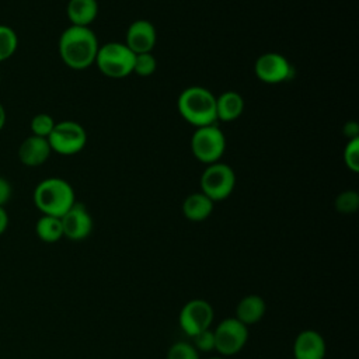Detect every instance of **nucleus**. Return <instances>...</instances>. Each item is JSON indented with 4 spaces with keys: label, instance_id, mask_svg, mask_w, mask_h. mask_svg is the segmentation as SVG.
Returning a JSON list of instances; mask_svg holds the SVG:
<instances>
[{
    "label": "nucleus",
    "instance_id": "obj_1",
    "mask_svg": "<svg viewBox=\"0 0 359 359\" xmlns=\"http://www.w3.org/2000/svg\"><path fill=\"white\" fill-rule=\"evenodd\" d=\"M98 39L90 27H67L57 43L62 62L73 70H84L95 63Z\"/></svg>",
    "mask_w": 359,
    "mask_h": 359
},
{
    "label": "nucleus",
    "instance_id": "obj_2",
    "mask_svg": "<svg viewBox=\"0 0 359 359\" xmlns=\"http://www.w3.org/2000/svg\"><path fill=\"white\" fill-rule=\"evenodd\" d=\"M177 108L184 121L195 128L215 125L216 95L202 86H191L181 91L177 100Z\"/></svg>",
    "mask_w": 359,
    "mask_h": 359
},
{
    "label": "nucleus",
    "instance_id": "obj_3",
    "mask_svg": "<svg viewBox=\"0 0 359 359\" xmlns=\"http://www.w3.org/2000/svg\"><path fill=\"white\" fill-rule=\"evenodd\" d=\"M34 203L42 215L62 217L76 202L73 187L63 178H45L34 189Z\"/></svg>",
    "mask_w": 359,
    "mask_h": 359
},
{
    "label": "nucleus",
    "instance_id": "obj_4",
    "mask_svg": "<svg viewBox=\"0 0 359 359\" xmlns=\"http://www.w3.org/2000/svg\"><path fill=\"white\" fill-rule=\"evenodd\" d=\"M135 53L123 42H107L98 48L95 66L109 79H123L133 73Z\"/></svg>",
    "mask_w": 359,
    "mask_h": 359
},
{
    "label": "nucleus",
    "instance_id": "obj_5",
    "mask_svg": "<svg viewBox=\"0 0 359 359\" xmlns=\"http://www.w3.org/2000/svg\"><path fill=\"white\" fill-rule=\"evenodd\" d=\"M226 150V136L216 125L196 128L191 137V151L203 164L220 161Z\"/></svg>",
    "mask_w": 359,
    "mask_h": 359
},
{
    "label": "nucleus",
    "instance_id": "obj_6",
    "mask_svg": "<svg viewBox=\"0 0 359 359\" xmlns=\"http://www.w3.org/2000/svg\"><path fill=\"white\" fill-rule=\"evenodd\" d=\"M236 187V172L226 163L208 164L201 175V192L210 201L220 202L227 199Z\"/></svg>",
    "mask_w": 359,
    "mask_h": 359
},
{
    "label": "nucleus",
    "instance_id": "obj_7",
    "mask_svg": "<svg viewBox=\"0 0 359 359\" xmlns=\"http://www.w3.org/2000/svg\"><path fill=\"white\" fill-rule=\"evenodd\" d=\"M48 142L52 151L60 156H73L84 149L87 132L76 121H60L55 123Z\"/></svg>",
    "mask_w": 359,
    "mask_h": 359
},
{
    "label": "nucleus",
    "instance_id": "obj_8",
    "mask_svg": "<svg viewBox=\"0 0 359 359\" xmlns=\"http://www.w3.org/2000/svg\"><path fill=\"white\" fill-rule=\"evenodd\" d=\"M215 351L222 356H233L238 353L248 341V327L236 317L222 320L213 330Z\"/></svg>",
    "mask_w": 359,
    "mask_h": 359
},
{
    "label": "nucleus",
    "instance_id": "obj_9",
    "mask_svg": "<svg viewBox=\"0 0 359 359\" xmlns=\"http://www.w3.org/2000/svg\"><path fill=\"white\" fill-rule=\"evenodd\" d=\"M215 318V310L212 304L205 299H192L187 302L178 316L181 330L194 337L212 327Z\"/></svg>",
    "mask_w": 359,
    "mask_h": 359
},
{
    "label": "nucleus",
    "instance_id": "obj_10",
    "mask_svg": "<svg viewBox=\"0 0 359 359\" xmlns=\"http://www.w3.org/2000/svg\"><path fill=\"white\" fill-rule=\"evenodd\" d=\"M255 76L266 84H279L289 80L293 67L289 60L278 52H265L254 63Z\"/></svg>",
    "mask_w": 359,
    "mask_h": 359
},
{
    "label": "nucleus",
    "instance_id": "obj_11",
    "mask_svg": "<svg viewBox=\"0 0 359 359\" xmlns=\"http://www.w3.org/2000/svg\"><path fill=\"white\" fill-rule=\"evenodd\" d=\"M60 222L63 237L72 241H81L93 231V217L86 205L80 202H74V205L60 217Z\"/></svg>",
    "mask_w": 359,
    "mask_h": 359
},
{
    "label": "nucleus",
    "instance_id": "obj_12",
    "mask_svg": "<svg viewBox=\"0 0 359 359\" xmlns=\"http://www.w3.org/2000/svg\"><path fill=\"white\" fill-rule=\"evenodd\" d=\"M126 41L123 42L135 55L151 52L157 42V31L147 20L133 21L126 31Z\"/></svg>",
    "mask_w": 359,
    "mask_h": 359
},
{
    "label": "nucleus",
    "instance_id": "obj_13",
    "mask_svg": "<svg viewBox=\"0 0 359 359\" xmlns=\"http://www.w3.org/2000/svg\"><path fill=\"white\" fill-rule=\"evenodd\" d=\"M327 345L324 337L316 330L300 331L293 342L294 359H325Z\"/></svg>",
    "mask_w": 359,
    "mask_h": 359
},
{
    "label": "nucleus",
    "instance_id": "obj_14",
    "mask_svg": "<svg viewBox=\"0 0 359 359\" xmlns=\"http://www.w3.org/2000/svg\"><path fill=\"white\" fill-rule=\"evenodd\" d=\"M52 149L48 139L31 135L25 137L18 147V160L27 167H39L49 158Z\"/></svg>",
    "mask_w": 359,
    "mask_h": 359
},
{
    "label": "nucleus",
    "instance_id": "obj_15",
    "mask_svg": "<svg viewBox=\"0 0 359 359\" xmlns=\"http://www.w3.org/2000/svg\"><path fill=\"white\" fill-rule=\"evenodd\" d=\"M266 311L265 300L258 294L244 296L236 307V318L244 325H252L262 320Z\"/></svg>",
    "mask_w": 359,
    "mask_h": 359
},
{
    "label": "nucleus",
    "instance_id": "obj_16",
    "mask_svg": "<svg viewBox=\"0 0 359 359\" xmlns=\"http://www.w3.org/2000/svg\"><path fill=\"white\" fill-rule=\"evenodd\" d=\"M66 14L70 25L90 27L98 14L97 0H69Z\"/></svg>",
    "mask_w": 359,
    "mask_h": 359
},
{
    "label": "nucleus",
    "instance_id": "obj_17",
    "mask_svg": "<svg viewBox=\"0 0 359 359\" xmlns=\"http://www.w3.org/2000/svg\"><path fill=\"white\" fill-rule=\"evenodd\" d=\"M244 111V100L237 91H224L216 97V118L222 122H233Z\"/></svg>",
    "mask_w": 359,
    "mask_h": 359
},
{
    "label": "nucleus",
    "instance_id": "obj_18",
    "mask_svg": "<svg viewBox=\"0 0 359 359\" xmlns=\"http://www.w3.org/2000/svg\"><path fill=\"white\" fill-rule=\"evenodd\" d=\"M215 202L210 201L205 194L194 192L189 194L182 202V213L191 222H203L213 212Z\"/></svg>",
    "mask_w": 359,
    "mask_h": 359
},
{
    "label": "nucleus",
    "instance_id": "obj_19",
    "mask_svg": "<svg viewBox=\"0 0 359 359\" xmlns=\"http://www.w3.org/2000/svg\"><path fill=\"white\" fill-rule=\"evenodd\" d=\"M35 233L39 240L45 243H56L63 237V227L60 217L42 215L36 224H35Z\"/></svg>",
    "mask_w": 359,
    "mask_h": 359
},
{
    "label": "nucleus",
    "instance_id": "obj_20",
    "mask_svg": "<svg viewBox=\"0 0 359 359\" xmlns=\"http://www.w3.org/2000/svg\"><path fill=\"white\" fill-rule=\"evenodd\" d=\"M18 48V36L15 31L4 24H0V62L10 59Z\"/></svg>",
    "mask_w": 359,
    "mask_h": 359
},
{
    "label": "nucleus",
    "instance_id": "obj_21",
    "mask_svg": "<svg viewBox=\"0 0 359 359\" xmlns=\"http://www.w3.org/2000/svg\"><path fill=\"white\" fill-rule=\"evenodd\" d=\"M157 69V59L151 52L136 53L133 60V73L140 77L151 76Z\"/></svg>",
    "mask_w": 359,
    "mask_h": 359
},
{
    "label": "nucleus",
    "instance_id": "obj_22",
    "mask_svg": "<svg viewBox=\"0 0 359 359\" xmlns=\"http://www.w3.org/2000/svg\"><path fill=\"white\" fill-rule=\"evenodd\" d=\"M55 123L56 122H55L52 115L41 112V114H36V115L32 116V119L29 122V128H31L32 135L48 139V136L50 135Z\"/></svg>",
    "mask_w": 359,
    "mask_h": 359
},
{
    "label": "nucleus",
    "instance_id": "obj_23",
    "mask_svg": "<svg viewBox=\"0 0 359 359\" xmlns=\"http://www.w3.org/2000/svg\"><path fill=\"white\" fill-rule=\"evenodd\" d=\"M334 205H335V209L342 215L355 213L359 208V194L352 189L344 191L335 198Z\"/></svg>",
    "mask_w": 359,
    "mask_h": 359
},
{
    "label": "nucleus",
    "instance_id": "obj_24",
    "mask_svg": "<svg viewBox=\"0 0 359 359\" xmlns=\"http://www.w3.org/2000/svg\"><path fill=\"white\" fill-rule=\"evenodd\" d=\"M167 359H199V352L192 344L185 341H178L168 348Z\"/></svg>",
    "mask_w": 359,
    "mask_h": 359
},
{
    "label": "nucleus",
    "instance_id": "obj_25",
    "mask_svg": "<svg viewBox=\"0 0 359 359\" xmlns=\"http://www.w3.org/2000/svg\"><path fill=\"white\" fill-rule=\"evenodd\" d=\"M344 163L352 172L359 171V137L348 140L344 149Z\"/></svg>",
    "mask_w": 359,
    "mask_h": 359
},
{
    "label": "nucleus",
    "instance_id": "obj_26",
    "mask_svg": "<svg viewBox=\"0 0 359 359\" xmlns=\"http://www.w3.org/2000/svg\"><path fill=\"white\" fill-rule=\"evenodd\" d=\"M192 338V345L198 352H210L215 349V337H213V330H205Z\"/></svg>",
    "mask_w": 359,
    "mask_h": 359
},
{
    "label": "nucleus",
    "instance_id": "obj_27",
    "mask_svg": "<svg viewBox=\"0 0 359 359\" xmlns=\"http://www.w3.org/2000/svg\"><path fill=\"white\" fill-rule=\"evenodd\" d=\"M11 192H13V189H11L10 182L6 178L0 177V206H4L10 201Z\"/></svg>",
    "mask_w": 359,
    "mask_h": 359
},
{
    "label": "nucleus",
    "instance_id": "obj_28",
    "mask_svg": "<svg viewBox=\"0 0 359 359\" xmlns=\"http://www.w3.org/2000/svg\"><path fill=\"white\" fill-rule=\"evenodd\" d=\"M344 135L346 136L348 140L359 137V126H358V123L353 122V121L346 122L345 126H344Z\"/></svg>",
    "mask_w": 359,
    "mask_h": 359
},
{
    "label": "nucleus",
    "instance_id": "obj_29",
    "mask_svg": "<svg viewBox=\"0 0 359 359\" xmlns=\"http://www.w3.org/2000/svg\"><path fill=\"white\" fill-rule=\"evenodd\" d=\"M8 227V215L4 206H0V236L7 230Z\"/></svg>",
    "mask_w": 359,
    "mask_h": 359
},
{
    "label": "nucleus",
    "instance_id": "obj_30",
    "mask_svg": "<svg viewBox=\"0 0 359 359\" xmlns=\"http://www.w3.org/2000/svg\"><path fill=\"white\" fill-rule=\"evenodd\" d=\"M6 121H7V114H6V109H4L3 104L0 102V132L6 125Z\"/></svg>",
    "mask_w": 359,
    "mask_h": 359
},
{
    "label": "nucleus",
    "instance_id": "obj_31",
    "mask_svg": "<svg viewBox=\"0 0 359 359\" xmlns=\"http://www.w3.org/2000/svg\"><path fill=\"white\" fill-rule=\"evenodd\" d=\"M208 359H226L224 356H213V358H208Z\"/></svg>",
    "mask_w": 359,
    "mask_h": 359
}]
</instances>
